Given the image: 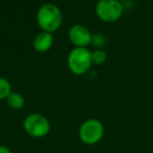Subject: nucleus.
<instances>
[{
    "label": "nucleus",
    "mask_w": 153,
    "mask_h": 153,
    "mask_svg": "<svg viewBox=\"0 0 153 153\" xmlns=\"http://www.w3.org/2000/svg\"><path fill=\"white\" fill-rule=\"evenodd\" d=\"M37 21L44 32L51 33L61 25L62 13L56 4L46 3L39 9L37 13Z\"/></svg>",
    "instance_id": "nucleus-1"
},
{
    "label": "nucleus",
    "mask_w": 153,
    "mask_h": 153,
    "mask_svg": "<svg viewBox=\"0 0 153 153\" xmlns=\"http://www.w3.org/2000/svg\"><path fill=\"white\" fill-rule=\"evenodd\" d=\"M123 11V4L117 0H100L96 5L97 15L100 19L107 22H113L120 19Z\"/></svg>",
    "instance_id": "nucleus-5"
},
{
    "label": "nucleus",
    "mask_w": 153,
    "mask_h": 153,
    "mask_svg": "<svg viewBox=\"0 0 153 153\" xmlns=\"http://www.w3.org/2000/svg\"><path fill=\"white\" fill-rule=\"evenodd\" d=\"M11 90L12 87L10 82L7 79H4V78L0 76V100L1 99H7L12 92Z\"/></svg>",
    "instance_id": "nucleus-9"
},
{
    "label": "nucleus",
    "mask_w": 153,
    "mask_h": 153,
    "mask_svg": "<svg viewBox=\"0 0 153 153\" xmlns=\"http://www.w3.org/2000/svg\"><path fill=\"white\" fill-rule=\"evenodd\" d=\"M106 53L101 49H96L91 53V62L96 64H102L106 60Z\"/></svg>",
    "instance_id": "nucleus-10"
},
{
    "label": "nucleus",
    "mask_w": 153,
    "mask_h": 153,
    "mask_svg": "<svg viewBox=\"0 0 153 153\" xmlns=\"http://www.w3.org/2000/svg\"><path fill=\"white\" fill-rule=\"evenodd\" d=\"M7 102L9 106L13 109H21L25 104L24 97L19 92H11L10 96L7 98Z\"/></svg>",
    "instance_id": "nucleus-8"
},
{
    "label": "nucleus",
    "mask_w": 153,
    "mask_h": 153,
    "mask_svg": "<svg viewBox=\"0 0 153 153\" xmlns=\"http://www.w3.org/2000/svg\"><path fill=\"white\" fill-rule=\"evenodd\" d=\"M23 127L30 135L41 137L49 132L51 124L44 115L40 113H30L24 120Z\"/></svg>",
    "instance_id": "nucleus-4"
},
{
    "label": "nucleus",
    "mask_w": 153,
    "mask_h": 153,
    "mask_svg": "<svg viewBox=\"0 0 153 153\" xmlns=\"http://www.w3.org/2000/svg\"><path fill=\"white\" fill-rule=\"evenodd\" d=\"M53 37L51 33L43 32L35 37L33 44H34V47L36 51L43 53V51H46L51 48V45H53Z\"/></svg>",
    "instance_id": "nucleus-7"
},
{
    "label": "nucleus",
    "mask_w": 153,
    "mask_h": 153,
    "mask_svg": "<svg viewBox=\"0 0 153 153\" xmlns=\"http://www.w3.org/2000/svg\"><path fill=\"white\" fill-rule=\"evenodd\" d=\"M104 134L103 124L99 120L89 119L81 125L79 135L82 142L88 145H94L100 142Z\"/></svg>",
    "instance_id": "nucleus-3"
},
{
    "label": "nucleus",
    "mask_w": 153,
    "mask_h": 153,
    "mask_svg": "<svg viewBox=\"0 0 153 153\" xmlns=\"http://www.w3.org/2000/svg\"><path fill=\"white\" fill-rule=\"evenodd\" d=\"M69 40L76 47H86L92 41V35L86 26L82 24H74L68 32Z\"/></svg>",
    "instance_id": "nucleus-6"
},
{
    "label": "nucleus",
    "mask_w": 153,
    "mask_h": 153,
    "mask_svg": "<svg viewBox=\"0 0 153 153\" xmlns=\"http://www.w3.org/2000/svg\"><path fill=\"white\" fill-rule=\"evenodd\" d=\"M67 63L70 70L76 74H85L91 65V51L86 47H76L68 55Z\"/></svg>",
    "instance_id": "nucleus-2"
},
{
    "label": "nucleus",
    "mask_w": 153,
    "mask_h": 153,
    "mask_svg": "<svg viewBox=\"0 0 153 153\" xmlns=\"http://www.w3.org/2000/svg\"><path fill=\"white\" fill-rule=\"evenodd\" d=\"M0 153H12L7 147L5 146H0Z\"/></svg>",
    "instance_id": "nucleus-11"
}]
</instances>
